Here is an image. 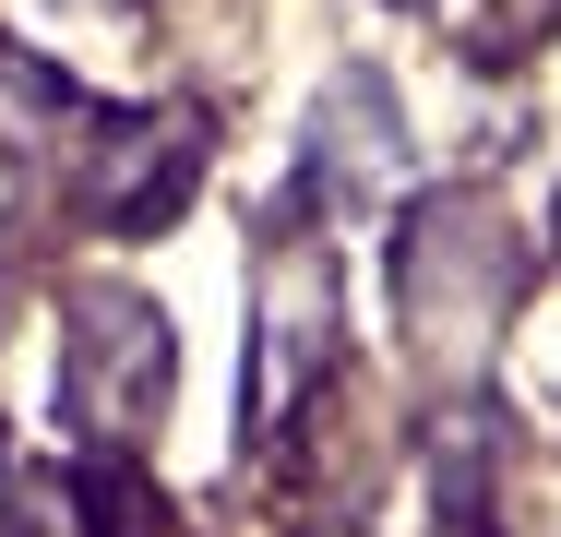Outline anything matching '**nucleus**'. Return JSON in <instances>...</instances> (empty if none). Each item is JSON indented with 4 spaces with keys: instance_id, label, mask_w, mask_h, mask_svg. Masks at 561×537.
<instances>
[{
    "instance_id": "3",
    "label": "nucleus",
    "mask_w": 561,
    "mask_h": 537,
    "mask_svg": "<svg viewBox=\"0 0 561 537\" xmlns=\"http://www.w3.org/2000/svg\"><path fill=\"white\" fill-rule=\"evenodd\" d=\"M323 346H335V251H323L311 227H287V239H275V263H263V346H251V407H263V419H299V395H311Z\"/></svg>"
},
{
    "instance_id": "5",
    "label": "nucleus",
    "mask_w": 561,
    "mask_h": 537,
    "mask_svg": "<svg viewBox=\"0 0 561 537\" xmlns=\"http://www.w3.org/2000/svg\"><path fill=\"white\" fill-rule=\"evenodd\" d=\"M192 168H204V132L192 119H96L72 192H84L96 227H168L180 192H192Z\"/></svg>"
},
{
    "instance_id": "4",
    "label": "nucleus",
    "mask_w": 561,
    "mask_h": 537,
    "mask_svg": "<svg viewBox=\"0 0 561 537\" xmlns=\"http://www.w3.org/2000/svg\"><path fill=\"white\" fill-rule=\"evenodd\" d=\"M299 180L335 215H370L394 180H407V119H394V84L382 72H335L311 132H299Z\"/></svg>"
},
{
    "instance_id": "2",
    "label": "nucleus",
    "mask_w": 561,
    "mask_h": 537,
    "mask_svg": "<svg viewBox=\"0 0 561 537\" xmlns=\"http://www.w3.org/2000/svg\"><path fill=\"white\" fill-rule=\"evenodd\" d=\"M168 370H180V346H168V322L156 299H131V287H84L72 299V430L84 442H144V419L168 407Z\"/></svg>"
},
{
    "instance_id": "1",
    "label": "nucleus",
    "mask_w": 561,
    "mask_h": 537,
    "mask_svg": "<svg viewBox=\"0 0 561 537\" xmlns=\"http://www.w3.org/2000/svg\"><path fill=\"white\" fill-rule=\"evenodd\" d=\"M394 299H407V334H419V358H431V370H466V358L490 346L502 299H514V251H502L490 204L443 192V204L419 215V227L394 239Z\"/></svg>"
}]
</instances>
